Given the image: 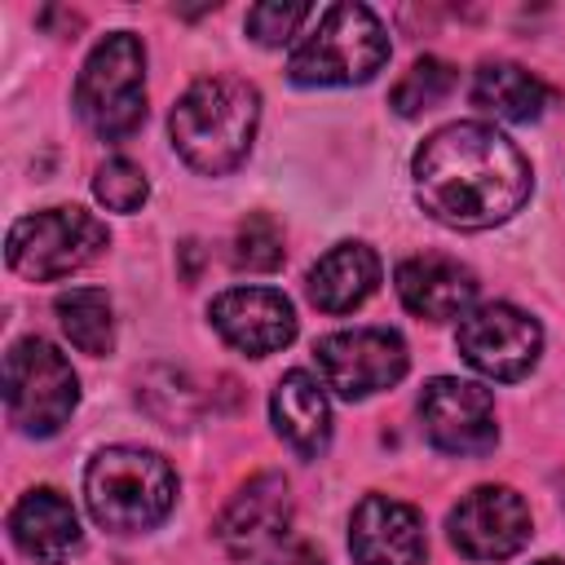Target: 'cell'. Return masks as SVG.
<instances>
[{"instance_id": "22", "label": "cell", "mask_w": 565, "mask_h": 565, "mask_svg": "<svg viewBox=\"0 0 565 565\" xmlns=\"http://www.w3.org/2000/svg\"><path fill=\"white\" fill-rule=\"evenodd\" d=\"M234 265L247 274H274L282 265V230L274 225V216L252 212L238 234H234Z\"/></svg>"}, {"instance_id": "1", "label": "cell", "mask_w": 565, "mask_h": 565, "mask_svg": "<svg viewBox=\"0 0 565 565\" xmlns=\"http://www.w3.org/2000/svg\"><path fill=\"white\" fill-rule=\"evenodd\" d=\"M415 199L450 230H490L516 216L534 190L525 154L490 124H446L415 150Z\"/></svg>"}, {"instance_id": "14", "label": "cell", "mask_w": 565, "mask_h": 565, "mask_svg": "<svg viewBox=\"0 0 565 565\" xmlns=\"http://www.w3.org/2000/svg\"><path fill=\"white\" fill-rule=\"evenodd\" d=\"M349 552L358 565H424V516L388 494H366L349 516Z\"/></svg>"}, {"instance_id": "19", "label": "cell", "mask_w": 565, "mask_h": 565, "mask_svg": "<svg viewBox=\"0 0 565 565\" xmlns=\"http://www.w3.org/2000/svg\"><path fill=\"white\" fill-rule=\"evenodd\" d=\"M547 84L539 75H530L525 66L516 62H486L472 79V102L499 119H512V124H530L543 115L547 106Z\"/></svg>"}, {"instance_id": "8", "label": "cell", "mask_w": 565, "mask_h": 565, "mask_svg": "<svg viewBox=\"0 0 565 565\" xmlns=\"http://www.w3.org/2000/svg\"><path fill=\"white\" fill-rule=\"evenodd\" d=\"M318 371L327 388H335L344 402H362L380 388H393L406 366V340L388 327H353V331H331L313 344Z\"/></svg>"}, {"instance_id": "16", "label": "cell", "mask_w": 565, "mask_h": 565, "mask_svg": "<svg viewBox=\"0 0 565 565\" xmlns=\"http://www.w3.org/2000/svg\"><path fill=\"white\" fill-rule=\"evenodd\" d=\"M9 534H13L18 552L40 565H62L79 552V516H75L71 499L57 494L53 486H35L13 503Z\"/></svg>"}, {"instance_id": "11", "label": "cell", "mask_w": 565, "mask_h": 565, "mask_svg": "<svg viewBox=\"0 0 565 565\" xmlns=\"http://www.w3.org/2000/svg\"><path fill=\"white\" fill-rule=\"evenodd\" d=\"M450 543L468 561H508L530 543V508L512 486H477L450 508Z\"/></svg>"}, {"instance_id": "26", "label": "cell", "mask_w": 565, "mask_h": 565, "mask_svg": "<svg viewBox=\"0 0 565 565\" xmlns=\"http://www.w3.org/2000/svg\"><path fill=\"white\" fill-rule=\"evenodd\" d=\"M269 565H327L313 547H291V552H282V556H274Z\"/></svg>"}, {"instance_id": "23", "label": "cell", "mask_w": 565, "mask_h": 565, "mask_svg": "<svg viewBox=\"0 0 565 565\" xmlns=\"http://www.w3.org/2000/svg\"><path fill=\"white\" fill-rule=\"evenodd\" d=\"M93 194L110 212H137L146 203V194H150V181L132 159H106L97 168V177H93Z\"/></svg>"}, {"instance_id": "21", "label": "cell", "mask_w": 565, "mask_h": 565, "mask_svg": "<svg viewBox=\"0 0 565 565\" xmlns=\"http://www.w3.org/2000/svg\"><path fill=\"white\" fill-rule=\"evenodd\" d=\"M455 84H459V71L450 66V62H441V57H419L397 84H393V110L397 115H424V110H433V106H441L450 93H455Z\"/></svg>"}, {"instance_id": "17", "label": "cell", "mask_w": 565, "mask_h": 565, "mask_svg": "<svg viewBox=\"0 0 565 565\" xmlns=\"http://www.w3.org/2000/svg\"><path fill=\"white\" fill-rule=\"evenodd\" d=\"M269 415L278 437L300 455V459H318L331 441V402L322 393V384L309 371H287L269 397Z\"/></svg>"}, {"instance_id": "12", "label": "cell", "mask_w": 565, "mask_h": 565, "mask_svg": "<svg viewBox=\"0 0 565 565\" xmlns=\"http://www.w3.org/2000/svg\"><path fill=\"white\" fill-rule=\"evenodd\" d=\"M291 525V490L282 472H256L216 516V543L234 561H252L282 543Z\"/></svg>"}, {"instance_id": "27", "label": "cell", "mask_w": 565, "mask_h": 565, "mask_svg": "<svg viewBox=\"0 0 565 565\" xmlns=\"http://www.w3.org/2000/svg\"><path fill=\"white\" fill-rule=\"evenodd\" d=\"M534 565H565V561H552V556H547V561H534Z\"/></svg>"}, {"instance_id": "5", "label": "cell", "mask_w": 565, "mask_h": 565, "mask_svg": "<svg viewBox=\"0 0 565 565\" xmlns=\"http://www.w3.org/2000/svg\"><path fill=\"white\" fill-rule=\"evenodd\" d=\"M75 110L102 141H124L146 119V49L132 31H110L84 57Z\"/></svg>"}, {"instance_id": "20", "label": "cell", "mask_w": 565, "mask_h": 565, "mask_svg": "<svg viewBox=\"0 0 565 565\" xmlns=\"http://www.w3.org/2000/svg\"><path fill=\"white\" fill-rule=\"evenodd\" d=\"M53 313L62 322V335L88 353V358H106L115 349V318H110V296L102 287H71L57 291Z\"/></svg>"}, {"instance_id": "2", "label": "cell", "mask_w": 565, "mask_h": 565, "mask_svg": "<svg viewBox=\"0 0 565 565\" xmlns=\"http://www.w3.org/2000/svg\"><path fill=\"white\" fill-rule=\"evenodd\" d=\"M256 124H260V93L238 75L194 79L168 115L177 154L203 177L234 172L252 150Z\"/></svg>"}, {"instance_id": "9", "label": "cell", "mask_w": 565, "mask_h": 565, "mask_svg": "<svg viewBox=\"0 0 565 565\" xmlns=\"http://www.w3.org/2000/svg\"><path fill=\"white\" fill-rule=\"evenodd\" d=\"M455 344L472 371H481L486 380L512 384L534 371L543 353V327L516 305H481L459 318Z\"/></svg>"}, {"instance_id": "24", "label": "cell", "mask_w": 565, "mask_h": 565, "mask_svg": "<svg viewBox=\"0 0 565 565\" xmlns=\"http://www.w3.org/2000/svg\"><path fill=\"white\" fill-rule=\"evenodd\" d=\"M141 397H146L150 415L163 419L168 428H185V424L194 419V411H199V406H194V393H190V384H185V375H177V371H150Z\"/></svg>"}, {"instance_id": "10", "label": "cell", "mask_w": 565, "mask_h": 565, "mask_svg": "<svg viewBox=\"0 0 565 565\" xmlns=\"http://www.w3.org/2000/svg\"><path fill=\"white\" fill-rule=\"evenodd\" d=\"M419 424H424V437L441 455H486L499 441L490 388L472 380H455V375H437L424 384Z\"/></svg>"}, {"instance_id": "25", "label": "cell", "mask_w": 565, "mask_h": 565, "mask_svg": "<svg viewBox=\"0 0 565 565\" xmlns=\"http://www.w3.org/2000/svg\"><path fill=\"white\" fill-rule=\"evenodd\" d=\"M313 18L309 4H291V0H265V4H252L247 9V35L256 44H287L300 22Z\"/></svg>"}, {"instance_id": "3", "label": "cell", "mask_w": 565, "mask_h": 565, "mask_svg": "<svg viewBox=\"0 0 565 565\" xmlns=\"http://www.w3.org/2000/svg\"><path fill=\"white\" fill-rule=\"evenodd\" d=\"M84 499L102 530H154L177 503V472L163 455L141 446H106L84 468Z\"/></svg>"}, {"instance_id": "4", "label": "cell", "mask_w": 565, "mask_h": 565, "mask_svg": "<svg viewBox=\"0 0 565 565\" xmlns=\"http://www.w3.org/2000/svg\"><path fill=\"white\" fill-rule=\"evenodd\" d=\"M388 62V31L366 4H331L291 49L287 75L309 88L366 84Z\"/></svg>"}, {"instance_id": "13", "label": "cell", "mask_w": 565, "mask_h": 565, "mask_svg": "<svg viewBox=\"0 0 565 565\" xmlns=\"http://www.w3.org/2000/svg\"><path fill=\"white\" fill-rule=\"evenodd\" d=\"M207 318L221 331V340L247 358L278 353L296 340V309L274 287H230L212 300Z\"/></svg>"}, {"instance_id": "15", "label": "cell", "mask_w": 565, "mask_h": 565, "mask_svg": "<svg viewBox=\"0 0 565 565\" xmlns=\"http://www.w3.org/2000/svg\"><path fill=\"white\" fill-rule=\"evenodd\" d=\"M397 296L411 313H419L428 322L463 318L477 300V274L468 265H459L455 256L424 252V256H411L397 265Z\"/></svg>"}, {"instance_id": "7", "label": "cell", "mask_w": 565, "mask_h": 565, "mask_svg": "<svg viewBox=\"0 0 565 565\" xmlns=\"http://www.w3.org/2000/svg\"><path fill=\"white\" fill-rule=\"evenodd\" d=\"M106 243H110L106 225L93 212L66 203V207H44V212L13 221L4 238V260L18 278L49 282V278H66L84 269Z\"/></svg>"}, {"instance_id": "6", "label": "cell", "mask_w": 565, "mask_h": 565, "mask_svg": "<svg viewBox=\"0 0 565 565\" xmlns=\"http://www.w3.org/2000/svg\"><path fill=\"white\" fill-rule=\"evenodd\" d=\"M79 406V380L71 362L40 335L18 340L4 353V411L26 437H53Z\"/></svg>"}, {"instance_id": "18", "label": "cell", "mask_w": 565, "mask_h": 565, "mask_svg": "<svg viewBox=\"0 0 565 565\" xmlns=\"http://www.w3.org/2000/svg\"><path fill=\"white\" fill-rule=\"evenodd\" d=\"M380 287V256L366 243H335L309 269V300L322 313H349Z\"/></svg>"}]
</instances>
